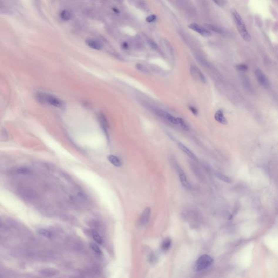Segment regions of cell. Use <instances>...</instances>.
<instances>
[{"label":"cell","mask_w":278,"mask_h":278,"mask_svg":"<svg viewBox=\"0 0 278 278\" xmlns=\"http://www.w3.org/2000/svg\"><path fill=\"white\" fill-rule=\"evenodd\" d=\"M231 14L236 26V28L238 30V33H240L242 39L246 42H250L252 40V37L241 15L239 14V13L235 9H231Z\"/></svg>","instance_id":"6da1fadb"},{"label":"cell","mask_w":278,"mask_h":278,"mask_svg":"<svg viewBox=\"0 0 278 278\" xmlns=\"http://www.w3.org/2000/svg\"><path fill=\"white\" fill-rule=\"evenodd\" d=\"M36 97L38 101L42 103L48 104L59 108H63L65 107V103L62 100L51 94L38 92L36 94Z\"/></svg>","instance_id":"7a4b0ae2"},{"label":"cell","mask_w":278,"mask_h":278,"mask_svg":"<svg viewBox=\"0 0 278 278\" xmlns=\"http://www.w3.org/2000/svg\"><path fill=\"white\" fill-rule=\"evenodd\" d=\"M213 259L211 257L204 254L199 257L194 266V270L196 272L204 270L210 267L213 264Z\"/></svg>","instance_id":"3957f363"},{"label":"cell","mask_w":278,"mask_h":278,"mask_svg":"<svg viewBox=\"0 0 278 278\" xmlns=\"http://www.w3.org/2000/svg\"><path fill=\"white\" fill-rule=\"evenodd\" d=\"M152 110L153 112L161 119L166 120L167 121L172 123L173 124L178 126V117H176L172 115L169 112H167L163 109L153 107L152 108Z\"/></svg>","instance_id":"277c9868"},{"label":"cell","mask_w":278,"mask_h":278,"mask_svg":"<svg viewBox=\"0 0 278 278\" xmlns=\"http://www.w3.org/2000/svg\"><path fill=\"white\" fill-rule=\"evenodd\" d=\"M174 166L175 169L177 170L181 184L183 185L184 187L188 188V189L191 188V184L188 181L186 176L185 173L184 171L181 168V166H179L177 164V162H176V161L174 163Z\"/></svg>","instance_id":"5b68a950"},{"label":"cell","mask_w":278,"mask_h":278,"mask_svg":"<svg viewBox=\"0 0 278 278\" xmlns=\"http://www.w3.org/2000/svg\"><path fill=\"white\" fill-rule=\"evenodd\" d=\"M190 73L192 77L194 80L201 81L202 83H205L206 80L204 75L199 69L195 65H192L190 66Z\"/></svg>","instance_id":"8992f818"},{"label":"cell","mask_w":278,"mask_h":278,"mask_svg":"<svg viewBox=\"0 0 278 278\" xmlns=\"http://www.w3.org/2000/svg\"><path fill=\"white\" fill-rule=\"evenodd\" d=\"M188 28L195 31L196 32L198 33L201 36L204 37H209L211 36V33L209 30L205 28L202 26L199 25L196 23H192L188 25Z\"/></svg>","instance_id":"52a82bcc"},{"label":"cell","mask_w":278,"mask_h":278,"mask_svg":"<svg viewBox=\"0 0 278 278\" xmlns=\"http://www.w3.org/2000/svg\"><path fill=\"white\" fill-rule=\"evenodd\" d=\"M151 209L149 207L146 208L144 210L139 220V224L140 226L144 227L148 224L151 216Z\"/></svg>","instance_id":"ba28073f"},{"label":"cell","mask_w":278,"mask_h":278,"mask_svg":"<svg viewBox=\"0 0 278 278\" xmlns=\"http://www.w3.org/2000/svg\"><path fill=\"white\" fill-rule=\"evenodd\" d=\"M255 74L259 83H260L262 86H263L264 87H266V88L269 87V83L268 80L266 77V76L264 75L263 72L260 70L257 69L255 71Z\"/></svg>","instance_id":"9c48e42d"},{"label":"cell","mask_w":278,"mask_h":278,"mask_svg":"<svg viewBox=\"0 0 278 278\" xmlns=\"http://www.w3.org/2000/svg\"><path fill=\"white\" fill-rule=\"evenodd\" d=\"M178 147L182 152H184L186 155H188V157H190V158H191L192 159H193L195 161H198V159H197V158L195 154L192 152L190 149H188L185 144H182V143H181V142H179L178 144Z\"/></svg>","instance_id":"30bf717a"},{"label":"cell","mask_w":278,"mask_h":278,"mask_svg":"<svg viewBox=\"0 0 278 278\" xmlns=\"http://www.w3.org/2000/svg\"><path fill=\"white\" fill-rule=\"evenodd\" d=\"M39 273L40 274L43 275L44 277H51L58 274V272L52 268H44L40 270Z\"/></svg>","instance_id":"8fae6325"},{"label":"cell","mask_w":278,"mask_h":278,"mask_svg":"<svg viewBox=\"0 0 278 278\" xmlns=\"http://www.w3.org/2000/svg\"><path fill=\"white\" fill-rule=\"evenodd\" d=\"M215 119H216L218 122L221 123L222 124H226L227 123V120L224 117L223 112L221 110H218L217 111L215 114Z\"/></svg>","instance_id":"7c38bea8"},{"label":"cell","mask_w":278,"mask_h":278,"mask_svg":"<svg viewBox=\"0 0 278 278\" xmlns=\"http://www.w3.org/2000/svg\"><path fill=\"white\" fill-rule=\"evenodd\" d=\"M86 43L89 47L95 50H100L102 48V45L101 43L98 42L97 40L88 39L86 41Z\"/></svg>","instance_id":"4fadbf2b"},{"label":"cell","mask_w":278,"mask_h":278,"mask_svg":"<svg viewBox=\"0 0 278 278\" xmlns=\"http://www.w3.org/2000/svg\"><path fill=\"white\" fill-rule=\"evenodd\" d=\"M108 159L110 163L112 164L114 166H116V167H120V166H122V165L121 160L115 155H108Z\"/></svg>","instance_id":"5bb4252c"},{"label":"cell","mask_w":278,"mask_h":278,"mask_svg":"<svg viewBox=\"0 0 278 278\" xmlns=\"http://www.w3.org/2000/svg\"><path fill=\"white\" fill-rule=\"evenodd\" d=\"M20 192L21 196L27 198H32L33 197H34L36 195V193H34V191H32L31 190L27 188L22 189Z\"/></svg>","instance_id":"9a60e30c"},{"label":"cell","mask_w":278,"mask_h":278,"mask_svg":"<svg viewBox=\"0 0 278 278\" xmlns=\"http://www.w3.org/2000/svg\"><path fill=\"white\" fill-rule=\"evenodd\" d=\"M172 245V240L170 238H166L164 240L161 244V249L163 251L166 252L170 249Z\"/></svg>","instance_id":"2e32d148"},{"label":"cell","mask_w":278,"mask_h":278,"mask_svg":"<svg viewBox=\"0 0 278 278\" xmlns=\"http://www.w3.org/2000/svg\"><path fill=\"white\" fill-rule=\"evenodd\" d=\"M91 235L92 238H94V241L99 245H102L103 243V239L102 238L101 236L97 231L96 230H93L92 231Z\"/></svg>","instance_id":"e0dca14e"},{"label":"cell","mask_w":278,"mask_h":278,"mask_svg":"<svg viewBox=\"0 0 278 278\" xmlns=\"http://www.w3.org/2000/svg\"><path fill=\"white\" fill-rule=\"evenodd\" d=\"M215 175L218 179H219L220 181H223L225 183H231L232 182L231 179L229 177H228L227 176L223 174L220 172H216Z\"/></svg>","instance_id":"ac0fdd59"},{"label":"cell","mask_w":278,"mask_h":278,"mask_svg":"<svg viewBox=\"0 0 278 278\" xmlns=\"http://www.w3.org/2000/svg\"><path fill=\"white\" fill-rule=\"evenodd\" d=\"M37 232L39 235H41L46 238H51L52 237V234L51 232L45 229H39L37 230Z\"/></svg>","instance_id":"d6986e66"},{"label":"cell","mask_w":278,"mask_h":278,"mask_svg":"<svg viewBox=\"0 0 278 278\" xmlns=\"http://www.w3.org/2000/svg\"><path fill=\"white\" fill-rule=\"evenodd\" d=\"M18 173L21 174H28L31 173V170L27 167H20L16 170Z\"/></svg>","instance_id":"ffe728a7"},{"label":"cell","mask_w":278,"mask_h":278,"mask_svg":"<svg viewBox=\"0 0 278 278\" xmlns=\"http://www.w3.org/2000/svg\"><path fill=\"white\" fill-rule=\"evenodd\" d=\"M178 126L181 127L183 129H184L185 130H188L189 129V126H188V123L185 121L184 119L180 118V117H178Z\"/></svg>","instance_id":"44dd1931"},{"label":"cell","mask_w":278,"mask_h":278,"mask_svg":"<svg viewBox=\"0 0 278 278\" xmlns=\"http://www.w3.org/2000/svg\"><path fill=\"white\" fill-rule=\"evenodd\" d=\"M90 246L91 249L93 250L95 253L97 254H101L102 253L101 249L100 248V247L98 246L97 244L95 243L94 242H91L90 243Z\"/></svg>","instance_id":"7402d4cb"},{"label":"cell","mask_w":278,"mask_h":278,"mask_svg":"<svg viewBox=\"0 0 278 278\" xmlns=\"http://www.w3.org/2000/svg\"><path fill=\"white\" fill-rule=\"evenodd\" d=\"M100 123H101V124L103 127V128L105 129V131H106L107 129L108 124H107V120H106L105 116H104L103 115H101L100 116Z\"/></svg>","instance_id":"603a6c76"},{"label":"cell","mask_w":278,"mask_h":278,"mask_svg":"<svg viewBox=\"0 0 278 278\" xmlns=\"http://www.w3.org/2000/svg\"><path fill=\"white\" fill-rule=\"evenodd\" d=\"M136 68L137 69V70H139V71H141L142 72H144V73H147L149 72V70L148 69L145 67L142 64H137L136 65Z\"/></svg>","instance_id":"cb8c5ba5"},{"label":"cell","mask_w":278,"mask_h":278,"mask_svg":"<svg viewBox=\"0 0 278 278\" xmlns=\"http://www.w3.org/2000/svg\"><path fill=\"white\" fill-rule=\"evenodd\" d=\"M60 16L64 20H68L71 18V14L68 11H64L61 13Z\"/></svg>","instance_id":"d4e9b609"},{"label":"cell","mask_w":278,"mask_h":278,"mask_svg":"<svg viewBox=\"0 0 278 278\" xmlns=\"http://www.w3.org/2000/svg\"><path fill=\"white\" fill-rule=\"evenodd\" d=\"M188 109L190 110V112L194 115L197 116L198 115V110L195 107L192 106V105H189L188 106Z\"/></svg>","instance_id":"484cf974"},{"label":"cell","mask_w":278,"mask_h":278,"mask_svg":"<svg viewBox=\"0 0 278 278\" xmlns=\"http://www.w3.org/2000/svg\"><path fill=\"white\" fill-rule=\"evenodd\" d=\"M236 69L240 71H246L248 70V66L244 64H240L236 66Z\"/></svg>","instance_id":"4316f807"},{"label":"cell","mask_w":278,"mask_h":278,"mask_svg":"<svg viewBox=\"0 0 278 278\" xmlns=\"http://www.w3.org/2000/svg\"><path fill=\"white\" fill-rule=\"evenodd\" d=\"M213 2L218 5V6L220 7H223L224 6L225 4V0H213Z\"/></svg>","instance_id":"83f0119b"},{"label":"cell","mask_w":278,"mask_h":278,"mask_svg":"<svg viewBox=\"0 0 278 278\" xmlns=\"http://www.w3.org/2000/svg\"><path fill=\"white\" fill-rule=\"evenodd\" d=\"M156 19V16L154 15H151L148 16V17L146 18V21L148 22H152L155 21Z\"/></svg>","instance_id":"f1b7e54d"},{"label":"cell","mask_w":278,"mask_h":278,"mask_svg":"<svg viewBox=\"0 0 278 278\" xmlns=\"http://www.w3.org/2000/svg\"><path fill=\"white\" fill-rule=\"evenodd\" d=\"M243 84L245 86H246L247 87V88H248V89H250V83H249V81L248 80H247V78L245 77L243 79Z\"/></svg>","instance_id":"f546056e"}]
</instances>
